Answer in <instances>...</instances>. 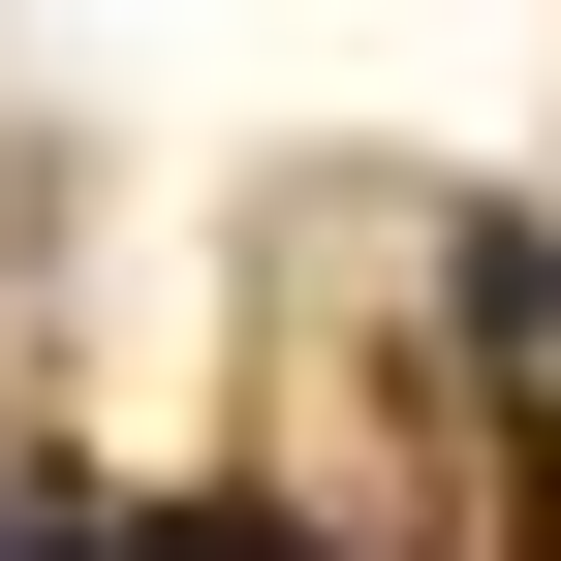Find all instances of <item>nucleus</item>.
<instances>
[{"label": "nucleus", "mask_w": 561, "mask_h": 561, "mask_svg": "<svg viewBox=\"0 0 561 561\" xmlns=\"http://www.w3.org/2000/svg\"><path fill=\"white\" fill-rule=\"evenodd\" d=\"M157 561H312V530H280V500H250V530H157Z\"/></svg>", "instance_id": "nucleus-1"}]
</instances>
